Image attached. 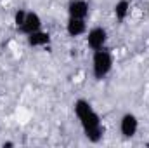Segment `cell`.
<instances>
[{
    "instance_id": "obj_10",
    "label": "cell",
    "mask_w": 149,
    "mask_h": 148,
    "mask_svg": "<svg viewBox=\"0 0 149 148\" xmlns=\"http://www.w3.org/2000/svg\"><path fill=\"white\" fill-rule=\"evenodd\" d=\"M26 12H28V11H24V9H17V11L14 12V26H16L17 30L23 26V23H24V19H26Z\"/></svg>"
},
{
    "instance_id": "obj_5",
    "label": "cell",
    "mask_w": 149,
    "mask_h": 148,
    "mask_svg": "<svg viewBox=\"0 0 149 148\" xmlns=\"http://www.w3.org/2000/svg\"><path fill=\"white\" fill-rule=\"evenodd\" d=\"M38 30H42V18L35 11H28L26 12V19H24L23 26L19 28V32L24 33V35H30L33 32H38Z\"/></svg>"
},
{
    "instance_id": "obj_1",
    "label": "cell",
    "mask_w": 149,
    "mask_h": 148,
    "mask_svg": "<svg viewBox=\"0 0 149 148\" xmlns=\"http://www.w3.org/2000/svg\"><path fill=\"white\" fill-rule=\"evenodd\" d=\"M73 108H74V115L80 120V125L83 129L85 138L90 143H99L104 138V127H102V120H101L99 113L83 98L74 101Z\"/></svg>"
},
{
    "instance_id": "obj_11",
    "label": "cell",
    "mask_w": 149,
    "mask_h": 148,
    "mask_svg": "<svg viewBox=\"0 0 149 148\" xmlns=\"http://www.w3.org/2000/svg\"><path fill=\"white\" fill-rule=\"evenodd\" d=\"M148 12H149V7H148Z\"/></svg>"
},
{
    "instance_id": "obj_6",
    "label": "cell",
    "mask_w": 149,
    "mask_h": 148,
    "mask_svg": "<svg viewBox=\"0 0 149 148\" xmlns=\"http://www.w3.org/2000/svg\"><path fill=\"white\" fill-rule=\"evenodd\" d=\"M88 11H90V7L85 0H70V4H68V18L87 19Z\"/></svg>"
},
{
    "instance_id": "obj_7",
    "label": "cell",
    "mask_w": 149,
    "mask_h": 148,
    "mask_svg": "<svg viewBox=\"0 0 149 148\" xmlns=\"http://www.w3.org/2000/svg\"><path fill=\"white\" fill-rule=\"evenodd\" d=\"M66 33L70 37H81V35H85L87 33V19H81V18H68Z\"/></svg>"
},
{
    "instance_id": "obj_4",
    "label": "cell",
    "mask_w": 149,
    "mask_h": 148,
    "mask_svg": "<svg viewBox=\"0 0 149 148\" xmlns=\"http://www.w3.org/2000/svg\"><path fill=\"white\" fill-rule=\"evenodd\" d=\"M139 131V118L134 113H125L120 118V132L123 138H134Z\"/></svg>"
},
{
    "instance_id": "obj_9",
    "label": "cell",
    "mask_w": 149,
    "mask_h": 148,
    "mask_svg": "<svg viewBox=\"0 0 149 148\" xmlns=\"http://www.w3.org/2000/svg\"><path fill=\"white\" fill-rule=\"evenodd\" d=\"M113 12H114L116 21L123 23L128 18V14H130V2L128 0H118L114 4V7H113Z\"/></svg>"
},
{
    "instance_id": "obj_2",
    "label": "cell",
    "mask_w": 149,
    "mask_h": 148,
    "mask_svg": "<svg viewBox=\"0 0 149 148\" xmlns=\"http://www.w3.org/2000/svg\"><path fill=\"white\" fill-rule=\"evenodd\" d=\"M111 70H113V54L109 52V49L102 47V49L94 51V56H92V73H94V77L97 80H102L109 75Z\"/></svg>"
},
{
    "instance_id": "obj_8",
    "label": "cell",
    "mask_w": 149,
    "mask_h": 148,
    "mask_svg": "<svg viewBox=\"0 0 149 148\" xmlns=\"http://www.w3.org/2000/svg\"><path fill=\"white\" fill-rule=\"evenodd\" d=\"M26 40H28L30 47H45V45L50 44V33L43 32V30H38V32L26 35Z\"/></svg>"
},
{
    "instance_id": "obj_3",
    "label": "cell",
    "mask_w": 149,
    "mask_h": 148,
    "mask_svg": "<svg viewBox=\"0 0 149 148\" xmlns=\"http://www.w3.org/2000/svg\"><path fill=\"white\" fill-rule=\"evenodd\" d=\"M108 44V30L104 26H94L87 32V45L92 51L102 49Z\"/></svg>"
}]
</instances>
